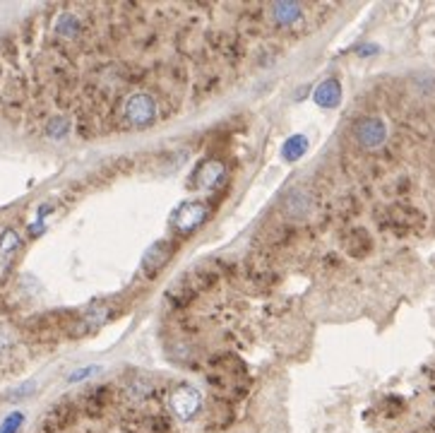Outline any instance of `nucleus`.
Here are the masks:
<instances>
[{
    "mask_svg": "<svg viewBox=\"0 0 435 433\" xmlns=\"http://www.w3.org/2000/svg\"><path fill=\"white\" fill-rule=\"evenodd\" d=\"M125 392H128L130 400L142 402V400H149V397L154 395V392H156V386H154V381H149L147 376H135L133 381L128 383Z\"/></svg>",
    "mask_w": 435,
    "mask_h": 433,
    "instance_id": "17",
    "label": "nucleus"
},
{
    "mask_svg": "<svg viewBox=\"0 0 435 433\" xmlns=\"http://www.w3.org/2000/svg\"><path fill=\"white\" fill-rule=\"evenodd\" d=\"M207 215L209 210L204 202H198V200L183 202V205L176 210L173 219H171V226H173V231L180 233V236H190V233L207 219Z\"/></svg>",
    "mask_w": 435,
    "mask_h": 433,
    "instance_id": "1",
    "label": "nucleus"
},
{
    "mask_svg": "<svg viewBox=\"0 0 435 433\" xmlns=\"http://www.w3.org/2000/svg\"><path fill=\"white\" fill-rule=\"evenodd\" d=\"M310 207H312V200L303 188H291V191L284 196V200H282V212L291 219L308 217L310 215Z\"/></svg>",
    "mask_w": 435,
    "mask_h": 433,
    "instance_id": "12",
    "label": "nucleus"
},
{
    "mask_svg": "<svg viewBox=\"0 0 435 433\" xmlns=\"http://www.w3.org/2000/svg\"><path fill=\"white\" fill-rule=\"evenodd\" d=\"M421 224H423L421 212L414 210V207L394 205L388 210V226L394 229V231H399V233L414 231V229H418Z\"/></svg>",
    "mask_w": 435,
    "mask_h": 433,
    "instance_id": "10",
    "label": "nucleus"
},
{
    "mask_svg": "<svg viewBox=\"0 0 435 433\" xmlns=\"http://www.w3.org/2000/svg\"><path fill=\"white\" fill-rule=\"evenodd\" d=\"M67 130H70V123H67L65 118H53L51 123L46 125V133H48V138H53V140H63L67 135Z\"/></svg>",
    "mask_w": 435,
    "mask_h": 433,
    "instance_id": "21",
    "label": "nucleus"
},
{
    "mask_svg": "<svg viewBox=\"0 0 435 433\" xmlns=\"http://www.w3.org/2000/svg\"><path fill=\"white\" fill-rule=\"evenodd\" d=\"M193 299H195L193 289H190L183 279H178L176 284H171L169 291H166V301H169L173 308H183V306H188Z\"/></svg>",
    "mask_w": 435,
    "mask_h": 433,
    "instance_id": "18",
    "label": "nucleus"
},
{
    "mask_svg": "<svg viewBox=\"0 0 435 433\" xmlns=\"http://www.w3.org/2000/svg\"><path fill=\"white\" fill-rule=\"evenodd\" d=\"M111 402V388L109 386H96L82 395V410L87 416H99Z\"/></svg>",
    "mask_w": 435,
    "mask_h": 433,
    "instance_id": "14",
    "label": "nucleus"
},
{
    "mask_svg": "<svg viewBox=\"0 0 435 433\" xmlns=\"http://www.w3.org/2000/svg\"><path fill=\"white\" fill-rule=\"evenodd\" d=\"M156 118V101L149 94H133L125 101V120L135 128L154 123Z\"/></svg>",
    "mask_w": 435,
    "mask_h": 433,
    "instance_id": "4",
    "label": "nucleus"
},
{
    "mask_svg": "<svg viewBox=\"0 0 435 433\" xmlns=\"http://www.w3.org/2000/svg\"><path fill=\"white\" fill-rule=\"evenodd\" d=\"M298 14H301V8H298V5H293V3H279V5H275V19H277V22H282V24L296 22Z\"/></svg>",
    "mask_w": 435,
    "mask_h": 433,
    "instance_id": "20",
    "label": "nucleus"
},
{
    "mask_svg": "<svg viewBox=\"0 0 435 433\" xmlns=\"http://www.w3.org/2000/svg\"><path fill=\"white\" fill-rule=\"evenodd\" d=\"M354 138L361 147L378 149V147H383L385 140H388V128H385L383 118H378V116H365V118L356 120Z\"/></svg>",
    "mask_w": 435,
    "mask_h": 433,
    "instance_id": "2",
    "label": "nucleus"
},
{
    "mask_svg": "<svg viewBox=\"0 0 435 433\" xmlns=\"http://www.w3.org/2000/svg\"><path fill=\"white\" fill-rule=\"evenodd\" d=\"M125 433H169L171 421L164 414H140V412H130L123 416Z\"/></svg>",
    "mask_w": 435,
    "mask_h": 433,
    "instance_id": "6",
    "label": "nucleus"
},
{
    "mask_svg": "<svg viewBox=\"0 0 435 433\" xmlns=\"http://www.w3.org/2000/svg\"><path fill=\"white\" fill-rule=\"evenodd\" d=\"M200 405H202V397L193 386H180L169 395V407L178 419H193L200 412Z\"/></svg>",
    "mask_w": 435,
    "mask_h": 433,
    "instance_id": "5",
    "label": "nucleus"
},
{
    "mask_svg": "<svg viewBox=\"0 0 435 433\" xmlns=\"http://www.w3.org/2000/svg\"><path fill=\"white\" fill-rule=\"evenodd\" d=\"M114 315H116V306L111 304V301H96V304H92L89 308L77 318V323L72 325V330H75V335L94 332V330H99L101 325L109 323Z\"/></svg>",
    "mask_w": 435,
    "mask_h": 433,
    "instance_id": "3",
    "label": "nucleus"
},
{
    "mask_svg": "<svg viewBox=\"0 0 435 433\" xmlns=\"http://www.w3.org/2000/svg\"><path fill=\"white\" fill-rule=\"evenodd\" d=\"M10 347H12V335H10L8 330L0 328V354L8 352Z\"/></svg>",
    "mask_w": 435,
    "mask_h": 433,
    "instance_id": "24",
    "label": "nucleus"
},
{
    "mask_svg": "<svg viewBox=\"0 0 435 433\" xmlns=\"http://www.w3.org/2000/svg\"><path fill=\"white\" fill-rule=\"evenodd\" d=\"M219 275H222V272H219L217 267L200 265V267H193V270L183 277V282L190 286V289H193V294H200V291H204V289H209V286L217 284Z\"/></svg>",
    "mask_w": 435,
    "mask_h": 433,
    "instance_id": "13",
    "label": "nucleus"
},
{
    "mask_svg": "<svg viewBox=\"0 0 435 433\" xmlns=\"http://www.w3.org/2000/svg\"><path fill=\"white\" fill-rule=\"evenodd\" d=\"M306 149H308V140L303 138V135H293V138H289L284 142L282 154H284V159L293 162V159H301L303 154H306Z\"/></svg>",
    "mask_w": 435,
    "mask_h": 433,
    "instance_id": "19",
    "label": "nucleus"
},
{
    "mask_svg": "<svg viewBox=\"0 0 435 433\" xmlns=\"http://www.w3.org/2000/svg\"><path fill=\"white\" fill-rule=\"evenodd\" d=\"M22 419H24V416L19 414V412L10 414L8 419L3 421V426H0V433H17V431H19V426H22Z\"/></svg>",
    "mask_w": 435,
    "mask_h": 433,
    "instance_id": "22",
    "label": "nucleus"
},
{
    "mask_svg": "<svg viewBox=\"0 0 435 433\" xmlns=\"http://www.w3.org/2000/svg\"><path fill=\"white\" fill-rule=\"evenodd\" d=\"M171 255H173V243H171L169 238L156 241L142 255V272L147 277H156V272L171 260Z\"/></svg>",
    "mask_w": 435,
    "mask_h": 433,
    "instance_id": "9",
    "label": "nucleus"
},
{
    "mask_svg": "<svg viewBox=\"0 0 435 433\" xmlns=\"http://www.w3.org/2000/svg\"><path fill=\"white\" fill-rule=\"evenodd\" d=\"M99 371V366H89L87 371H80V373H72L70 376V381H82V378H87V376H92V373H96Z\"/></svg>",
    "mask_w": 435,
    "mask_h": 433,
    "instance_id": "25",
    "label": "nucleus"
},
{
    "mask_svg": "<svg viewBox=\"0 0 435 433\" xmlns=\"http://www.w3.org/2000/svg\"><path fill=\"white\" fill-rule=\"evenodd\" d=\"M344 246L351 255L363 257V255H368L370 248H373V238H370L368 231H363V229H356V231H351L349 236H346Z\"/></svg>",
    "mask_w": 435,
    "mask_h": 433,
    "instance_id": "16",
    "label": "nucleus"
},
{
    "mask_svg": "<svg viewBox=\"0 0 435 433\" xmlns=\"http://www.w3.org/2000/svg\"><path fill=\"white\" fill-rule=\"evenodd\" d=\"M77 29H80V24H77L75 17H70V14L61 17V24H58V32L61 34H65V36H75Z\"/></svg>",
    "mask_w": 435,
    "mask_h": 433,
    "instance_id": "23",
    "label": "nucleus"
},
{
    "mask_svg": "<svg viewBox=\"0 0 435 433\" xmlns=\"http://www.w3.org/2000/svg\"><path fill=\"white\" fill-rule=\"evenodd\" d=\"M312 99H315V104H320L322 109H335V106H339V101H341V85L335 80V77H330V80L320 82V85L315 87Z\"/></svg>",
    "mask_w": 435,
    "mask_h": 433,
    "instance_id": "15",
    "label": "nucleus"
},
{
    "mask_svg": "<svg viewBox=\"0 0 435 433\" xmlns=\"http://www.w3.org/2000/svg\"><path fill=\"white\" fill-rule=\"evenodd\" d=\"M77 416V407L75 402L70 400H63V402H56V405L51 407V410L43 414L41 419V431L43 433H58L63 429H67V426L75 421Z\"/></svg>",
    "mask_w": 435,
    "mask_h": 433,
    "instance_id": "7",
    "label": "nucleus"
},
{
    "mask_svg": "<svg viewBox=\"0 0 435 433\" xmlns=\"http://www.w3.org/2000/svg\"><path fill=\"white\" fill-rule=\"evenodd\" d=\"M226 178V167L219 159H204L195 171V186L202 191H214L219 188Z\"/></svg>",
    "mask_w": 435,
    "mask_h": 433,
    "instance_id": "8",
    "label": "nucleus"
},
{
    "mask_svg": "<svg viewBox=\"0 0 435 433\" xmlns=\"http://www.w3.org/2000/svg\"><path fill=\"white\" fill-rule=\"evenodd\" d=\"M19 246H22V238L14 229H5L0 233V279L8 277L10 267H12L14 257L19 253Z\"/></svg>",
    "mask_w": 435,
    "mask_h": 433,
    "instance_id": "11",
    "label": "nucleus"
}]
</instances>
